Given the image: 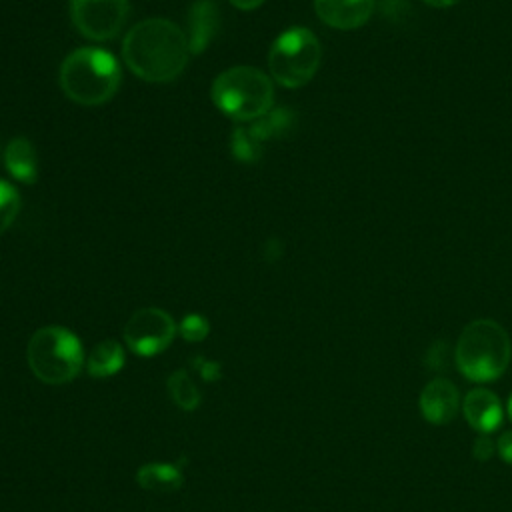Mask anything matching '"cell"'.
<instances>
[{
    "label": "cell",
    "mask_w": 512,
    "mask_h": 512,
    "mask_svg": "<svg viewBox=\"0 0 512 512\" xmlns=\"http://www.w3.org/2000/svg\"><path fill=\"white\" fill-rule=\"evenodd\" d=\"M496 452V442L490 438V434H478L472 444V456L478 462H488Z\"/></svg>",
    "instance_id": "obj_21"
},
{
    "label": "cell",
    "mask_w": 512,
    "mask_h": 512,
    "mask_svg": "<svg viewBox=\"0 0 512 512\" xmlns=\"http://www.w3.org/2000/svg\"><path fill=\"white\" fill-rule=\"evenodd\" d=\"M20 212V196L14 186L0 180V236L10 228Z\"/></svg>",
    "instance_id": "obj_19"
},
{
    "label": "cell",
    "mask_w": 512,
    "mask_h": 512,
    "mask_svg": "<svg viewBox=\"0 0 512 512\" xmlns=\"http://www.w3.org/2000/svg\"><path fill=\"white\" fill-rule=\"evenodd\" d=\"M166 388H168V394L172 398V402L182 408V410H194L198 408L200 404V390L196 388L194 380L190 378V374L182 368L174 370L168 380H166Z\"/></svg>",
    "instance_id": "obj_16"
},
{
    "label": "cell",
    "mask_w": 512,
    "mask_h": 512,
    "mask_svg": "<svg viewBox=\"0 0 512 512\" xmlns=\"http://www.w3.org/2000/svg\"><path fill=\"white\" fill-rule=\"evenodd\" d=\"M314 8L324 24L338 30H352L370 18L374 0H314Z\"/></svg>",
    "instance_id": "obj_11"
},
{
    "label": "cell",
    "mask_w": 512,
    "mask_h": 512,
    "mask_svg": "<svg viewBox=\"0 0 512 512\" xmlns=\"http://www.w3.org/2000/svg\"><path fill=\"white\" fill-rule=\"evenodd\" d=\"M212 102L234 120H256L272 110V80L254 66H234L212 82Z\"/></svg>",
    "instance_id": "obj_5"
},
{
    "label": "cell",
    "mask_w": 512,
    "mask_h": 512,
    "mask_svg": "<svg viewBox=\"0 0 512 512\" xmlns=\"http://www.w3.org/2000/svg\"><path fill=\"white\" fill-rule=\"evenodd\" d=\"M496 452L506 464H512V430L502 432L496 440Z\"/></svg>",
    "instance_id": "obj_23"
},
{
    "label": "cell",
    "mask_w": 512,
    "mask_h": 512,
    "mask_svg": "<svg viewBox=\"0 0 512 512\" xmlns=\"http://www.w3.org/2000/svg\"><path fill=\"white\" fill-rule=\"evenodd\" d=\"M462 412L466 422L478 434H492L502 424L504 410L500 406L498 396L486 388L470 390L462 400Z\"/></svg>",
    "instance_id": "obj_10"
},
{
    "label": "cell",
    "mask_w": 512,
    "mask_h": 512,
    "mask_svg": "<svg viewBox=\"0 0 512 512\" xmlns=\"http://www.w3.org/2000/svg\"><path fill=\"white\" fill-rule=\"evenodd\" d=\"M454 358L464 378L480 384L492 382L506 372L512 358V342L496 320H472L456 342Z\"/></svg>",
    "instance_id": "obj_2"
},
{
    "label": "cell",
    "mask_w": 512,
    "mask_h": 512,
    "mask_svg": "<svg viewBox=\"0 0 512 512\" xmlns=\"http://www.w3.org/2000/svg\"><path fill=\"white\" fill-rule=\"evenodd\" d=\"M120 84L116 58L100 48H78L60 66V86L64 94L82 106L108 102Z\"/></svg>",
    "instance_id": "obj_3"
},
{
    "label": "cell",
    "mask_w": 512,
    "mask_h": 512,
    "mask_svg": "<svg viewBox=\"0 0 512 512\" xmlns=\"http://www.w3.org/2000/svg\"><path fill=\"white\" fill-rule=\"evenodd\" d=\"M84 366H86L88 374L94 376V378L114 376L124 366V348H122V344L118 340H112V338L98 342L90 350Z\"/></svg>",
    "instance_id": "obj_15"
},
{
    "label": "cell",
    "mask_w": 512,
    "mask_h": 512,
    "mask_svg": "<svg viewBox=\"0 0 512 512\" xmlns=\"http://www.w3.org/2000/svg\"><path fill=\"white\" fill-rule=\"evenodd\" d=\"M188 22H190V38H188L190 54H198L210 44L212 36L218 30V10L214 2L210 0L194 2L188 14Z\"/></svg>",
    "instance_id": "obj_12"
},
{
    "label": "cell",
    "mask_w": 512,
    "mask_h": 512,
    "mask_svg": "<svg viewBox=\"0 0 512 512\" xmlns=\"http://www.w3.org/2000/svg\"><path fill=\"white\" fill-rule=\"evenodd\" d=\"M420 412L430 424H448L460 410V392L446 378L430 380L420 392Z\"/></svg>",
    "instance_id": "obj_9"
},
{
    "label": "cell",
    "mask_w": 512,
    "mask_h": 512,
    "mask_svg": "<svg viewBox=\"0 0 512 512\" xmlns=\"http://www.w3.org/2000/svg\"><path fill=\"white\" fill-rule=\"evenodd\" d=\"M426 4H430V6H436V8H444V6H452V4H456L458 0H424Z\"/></svg>",
    "instance_id": "obj_25"
},
{
    "label": "cell",
    "mask_w": 512,
    "mask_h": 512,
    "mask_svg": "<svg viewBox=\"0 0 512 512\" xmlns=\"http://www.w3.org/2000/svg\"><path fill=\"white\" fill-rule=\"evenodd\" d=\"M292 124V114L284 108L280 110H270L266 112L264 116L256 118L250 126L252 134L258 138V142H266V140H272V138H278L282 136Z\"/></svg>",
    "instance_id": "obj_17"
},
{
    "label": "cell",
    "mask_w": 512,
    "mask_h": 512,
    "mask_svg": "<svg viewBox=\"0 0 512 512\" xmlns=\"http://www.w3.org/2000/svg\"><path fill=\"white\" fill-rule=\"evenodd\" d=\"M192 364L196 366V370L200 372V376L206 380V382H214V380H220L222 376V370H220V364L218 362H210L206 358H192Z\"/></svg>",
    "instance_id": "obj_22"
},
{
    "label": "cell",
    "mask_w": 512,
    "mask_h": 512,
    "mask_svg": "<svg viewBox=\"0 0 512 512\" xmlns=\"http://www.w3.org/2000/svg\"><path fill=\"white\" fill-rule=\"evenodd\" d=\"M178 332L188 342H200V340H204L208 336L210 324H208V320L202 314H186L180 320Z\"/></svg>",
    "instance_id": "obj_20"
},
{
    "label": "cell",
    "mask_w": 512,
    "mask_h": 512,
    "mask_svg": "<svg viewBox=\"0 0 512 512\" xmlns=\"http://www.w3.org/2000/svg\"><path fill=\"white\" fill-rule=\"evenodd\" d=\"M136 482L154 494L176 492L184 484V476L178 466L168 462H148L136 472Z\"/></svg>",
    "instance_id": "obj_13"
},
{
    "label": "cell",
    "mask_w": 512,
    "mask_h": 512,
    "mask_svg": "<svg viewBox=\"0 0 512 512\" xmlns=\"http://www.w3.org/2000/svg\"><path fill=\"white\" fill-rule=\"evenodd\" d=\"M176 330L172 316L162 308H140L124 326V342L138 356H156L172 344Z\"/></svg>",
    "instance_id": "obj_7"
},
{
    "label": "cell",
    "mask_w": 512,
    "mask_h": 512,
    "mask_svg": "<svg viewBox=\"0 0 512 512\" xmlns=\"http://www.w3.org/2000/svg\"><path fill=\"white\" fill-rule=\"evenodd\" d=\"M322 48L308 28L282 32L268 54V68L274 80L286 88H300L310 82L320 66Z\"/></svg>",
    "instance_id": "obj_6"
},
{
    "label": "cell",
    "mask_w": 512,
    "mask_h": 512,
    "mask_svg": "<svg viewBox=\"0 0 512 512\" xmlns=\"http://www.w3.org/2000/svg\"><path fill=\"white\" fill-rule=\"evenodd\" d=\"M70 16L82 36L112 40L126 24L128 0H70Z\"/></svg>",
    "instance_id": "obj_8"
},
{
    "label": "cell",
    "mask_w": 512,
    "mask_h": 512,
    "mask_svg": "<svg viewBox=\"0 0 512 512\" xmlns=\"http://www.w3.org/2000/svg\"><path fill=\"white\" fill-rule=\"evenodd\" d=\"M26 358L32 374L50 386L74 380L86 364L78 336L64 326H44L28 342Z\"/></svg>",
    "instance_id": "obj_4"
},
{
    "label": "cell",
    "mask_w": 512,
    "mask_h": 512,
    "mask_svg": "<svg viewBox=\"0 0 512 512\" xmlns=\"http://www.w3.org/2000/svg\"><path fill=\"white\" fill-rule=\"evenodd\" d=\"M230 148L232 154L242 160V162H254L260 158L262 152V142H258V138L252 134L250 126H238L232 132L230 138Z\"/></svg>",
    "instance_id": "obj_18"
},
{
    "label": "cell",
    "mask_w": 512,
    "mask_h": 512,
    "mask_svg": "<svg viewBox=\"0 0 512 512\" xmlns=\"http://www.w3.org/2000/svg\"><path fill=\"white\" fill-rule=\"evenodd\" d=\"M238 10H254L258 8L264 0H230Z\"/></svg>",
    "instance_id": "obj_24"
},
{
    "label": "cell",
    "mask_w": 512,
    "mask_h": 512,
    "mask_svg": "<svg viewBox=\"0 0 512 512\" xmlns=\"http://www.w3.org/2000/svg\"><path fill=\"white\" fill-rule=\"evenodd\" d=\"M126 66L146 82H170L188 64L184 30L170 20L150 18L130 28L122 42Z\"/></svg>",
    "instance_id": "obj_1"
},
{
    "label": "cell",
    "mask_w": 512,
    "mask_h": 512,
    "mask_svg": "<svg viewBox=\"0 0 512 512\" xmlns=\"http://www.w3.org/2000/svg\"><path fill=\"white\" fill-rule=\"evenodd\" d=\"M506 414H508V418H510V422H512V392H510V396H508V404H506Z\"/></svg>",
    "instance_id": "obj_26"
},
{
    "label": "cell",
    "mask_w": 512,
    "mask_h": 512,
    "mask_svg": "<svg viewBox=\"0 0 512 512\" xmlns=\"http://www.w3.org/2000/svg\"><path fill=\"white\" fill-rule=\"evenodd\" d=\"M4 164L12 178H16L18 182L30 184L36 180V150L28 138L16 136L14 140H10L4 150Z\"/></svg>",
    "instance_id": "obj_14"
}]
</instances>
